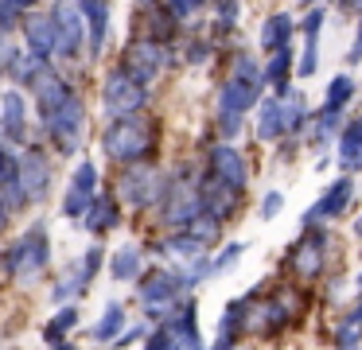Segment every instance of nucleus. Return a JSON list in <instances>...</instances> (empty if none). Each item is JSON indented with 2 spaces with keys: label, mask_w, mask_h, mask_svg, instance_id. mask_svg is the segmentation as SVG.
<instances>
[{
  "label": "nucleus",
  "mask_w": 362,
  "mask_h": 350,
  "mask_svg": "<svg viewBox=\"0 0 362 350\" xmlns=\"http://www.w3.org/2000/svg\"><path fill=\"white\" fill-rule=\"evenodd\" d=\"M261 86H265V78H261V66L253 62V54L238 51L230 78L218 90V136L230 140L242 132V117L261 101Z\"/></svg>",
  "instance_id": "obj_1"
},
{
  "label": "nucleus",
  "mask_w": 362,
  "mask_h": 350,
  "mask_svg": "<svg viewBox=\"0 0 362 350\" xmlns=\"http://www.w3.org/2000/svg\"><path fill=\"white\" fill-rule=\"evenodd\" d=\"M156 144H160L156 121L144 117V113L117 117V121H110L102 132V152H105V160H113L117 168L152 160V156H156Z\"/></svg>",
  "instance_id": "obj_2"
},
{
  "label": "nucleus",
  "mask_w": 362,
  "mask_h": 350,
  "mask_svg": "<svg viewBox=\"0 0 362 350\" xmlns=\"http://www.w3.org/2000/svg\"><path fill=\"white\" fill-rule=\"evenodd\" d=\"M51 269V233L47 222H32L20 238H12L0 249V272L12 284H32Z\"/></svg>",
  "instance_id": "obj_3"
},
{
  "label": "nucleus",
  "mask_w": 362,
  "mask_h": 350,
  "mask_svg": "<svg viewBox=\"0 0 362 350\" xmlns=\"http://www.w3.org/2000/svg\"><path fill=\"white\" fill-rule=\"evenodd\" d=\"M136 300H141L144 315L152 323H168V319L180 311V303L187 300V288H183L180 272L156 264V269H144V276L136 280Z\"/></svg>",
  "instance_id": "obj_4"
},
{
  "label": "nucleus",
  "mask_w": 362,
  "mask_h": 350,
  "mask_svg": "<svg viewBox=\"0 0 362 350\" xmlns=\"http://www.w3.org/2000/svg\"><path fill=\"white\" fill-rule=\"evenodd\" d=\"M164 187H168V175L156 168V163H129V168L117 171V187H113V194H117L121 206H129L133 214H144V210H152L160 199H164Z\"/></svg>",
  "instance_id": "obj_5"
},
{
  "label": "nucleus",
  "mask_w": 362,
  "mask_h": 350,
  "mask_svg": "<svg viewBox=\"0 0 362 350\" xmlns=\"http://www.w3.org/2000/svg\"><path fill=\"white\" fill-rule=\"evenodd\" d=\"M156 214H160V226H164L168 233L183 230V226H191L199 214H203V202H199V183H191L187 171H180V175L168 179L164 199L156 202Z\"/></svg>",
  "instance_id": "obj_6"
},
{
  "label": "nucleus",
  "mask_w": 362,
  "mask_h": 350,
  "mask_svg": "<svg viewBox=\"0 0 362 350\" xmlns=\"http://www.w3.org/2000/svg\"><path fill=\"white\" fill-rule=\"evenodd\" d=\"M82 129H86V105H82L78 93H71V98H66L63 105L43 121V132H47L51 148H55L59 156L78 152L82 148Z\"/></svg>",
  "instance_id": "obj_7"
},
{
  "label": "nucleus",
  "mask_w": 362,
  "mask_h": 350,
  "mask_svg": "<svg viewBox=\"0 0 362 350\" xmlns=\"http://www.w3.org/2000/svg\"><path fill=\"white\" fill-rule=\"evenodd\" d=\"M144 105H148V86H141L136 78H129L121 66L105 74L102 109L110 113V121H117V117H136V113H144Z\"/></svg>",
  "instance_id": "obj_8"
},
{
  "label": "nucleus",
  "mask_w": 362,
  "mask_h": 350,
  "mask_svg": "<svg viewBox=\"0 0 362 350\" xmlns=\"http://www.w3.org/2000/svg\"><path fill=\"white\" fill-rule=\"evenodd\" d=\"M168 62H172L168 47L156 43V39H144V35H136L133 43H125V51H121V70H125L129 78H136L141 86L156 82L168 70Z\"/></svg>",
  "instance_id": "obj_9"
},
{
  "label": "nucleus",
  "mask_w": 362,
  "mask_h": 350,
  "mask_svg": "<svg viewBox=\"0 0 362 350\" xmlns=\"http://www.w3.org/2000/svg\"><path fill=\"white\" fill-rule=\"evenodd\" d=\"M51 23H55V59H78L86 47V20H82L74 0H55L51 4Z\"/></svg>",
  "instance_id": "obj_10"
},
{
  "label": "nucleus",
  "mask_w": 362,
  "mask_h": 350,
  "mask_svg": "<svg viewBox=\"0 0 362 350\" xmlns=\"http://www.w3.org/2000/svg\"><path fill=\"white\" fill-rule=\"evenodd\" d=\"M327 249H331V233L323 226H308L300 233V241L288 249V269L300 280H315L323 272V264H327Z\"/></svg>",
  "instance_id": "obj_11"
},
{
  "label": "nucleus",
  "mask_w": 362,
  "mask_h": 350,
  "mask_svg": "<svg viewBox=\"0 0 362 350\" xmlns=\"http://www.w3.org/2000/svg\"><path fill=\"white\" fill-rule=\"evenodd\" d=\"M16 183H20V191H24L28 202L47 199L51 187H55V168H51L47 152H40L35 144H28L24 152H20V160H16Z\"/></svg>",
  "instance_id": "obj_12"
},
{
  "label": "nucleus",
  "mask_w": 362,
  "mask_h": 350,
  "mask_svg": "<svg viewBox=\"0 0 362 350\" xmlns=\"http://www.w3.org/2000/svg\"><path fill=\"white\" fill-rule=\"evenodd\" d=\"M0 136H4V144L12 148H28L32 140H28V98L24 90H4L0 93Z\"/></svg>",
  "instance_id": "obj_13"
},
{
  "label": "nucleus",
  "mask_w": 362,
  "mask_h": 350,
  "mask_svg": "<svg viewBox=\"0 0 362 350\" xmlns=\"http://www.w3.org/2000/svg\"><path fill=\"white\" fill-rule=\"evenodd\" d=\"M94 194H98V163L94 160H82L78 168H74L71 183H66L63 202H59L63 218H78V222H82V214H86V206H90Z\"/></svg>",
  "instance_id": "obj_14"
},
{
  "label": "nucleus",
  "mask_w": 362,
  "mask_h": 350,
  "mask_svg": "<svg viewBox=\"0 0 362 350\" xmlns=\"http://www.w3.org/2000/svg\"><path fill=\"white\" fill-rule=\"evenodd\" d=\"M206 175H214L218 183H226V187H234L238 194L245 191V183H250L245 156L238 152L234 144H214L211 152H206Z\"/></svg>",
  "instance_id": "obj_15"
},
{
  "label": "nucleus",
  "mask_w": 362,
  "mask_h": 350,
  "mask_svg": "<svg viewBox=\"0 0 362 350\" xmlns=\"http://www.w3.org/2000/svg\"><path fill=\"white\" fill-rule=\"evenodd\" d=\"M199 202H203L206 218H214V222H230V218L238 214V206H242V194H238L234 187L218 183L214 175H203L199 179Z\"/></svg>",
  "instance_id": "obj_16"
},
{
  "label": "nucleus",
  "mask_w": 362,
  "mask_h": 350,
  "mask_svg": "<svg viewBox=\"0 0 362 350\" xmlns=\"http://www.w3.org/2000/svg\"><path fill=\"white\" fill-rule=\"evenodd\" d=\"M20 28H24L28 54H35L43 62L55 59V23H51V12H28Z\"/></svg>",
  "instance_id": "obj_17"
},
{
  "label": "nucleus",
  "mask_w": 362,
  "mask_h": 350,
  "mask_svg": "<svg viewBox=\"0 0 362 350\" xmlns=\"http://www.w3.org/2000/svg\"><path fill=\"white\" fill-rule=\"evenodd\" d=\"M32 93H35V117H40V124H43L59 105H63L66 98H71L74 90L66 86V78L59 74V70H51V66H47V70L40 74V82L32 86Z\"/></svg>",
  "instance_id": "obj_18"
},
{
  "label": "nucleus",
  "mask_w": 362,
  "mask_h": 350,
  "mask_svg": "<svg viewBox=\"0 0 362 350\" xmlns=\"http://www.w3.org/2000/svg\"><path fill=\"white\" fill-rule=\"evenodd\" d=\"M82 226H86L94 238L117 230V226H121V202H117V194H113V191H98L94 199H90L86 214H82Z\"/></svg>",
  "instance_id": "obj_19"
},
{
  "label": "nucleus",
  "mask_w": 362,
  "mask_h": 350,
  "mask_svg": "<svg viewBox=\"0 0 362 350\" xmlns=\"http://www.w3.org/2000/svg\"><path fill=\"white\" fill-rule=\"evenodd\" d=\"M86 20V47L90 54H102L105 51V39H110V0H74Z\"/></svg>",
  "instance_id": "obj_20"
},
{
  "label": "nucleus",
  "mask_w": 362,
  "mask_h": 350,
  "mask_svg": "<svg viewBox=\"0 0 362 350\" xmlns=\"http://www.w3.org/2000/svg\"><path fill=\"white\" fill-rule=\"evenodd\" d=\"M351 194H354V183H351V179H335V183H331L327 191L320 194V202H315V206L304 214V226H315V222H331V218H339L346 206H351Z\"/></svg>",
  "instance_id": "obj_21"
},
{
  "label": "nucleus",
  "mask_w": 362,
  "mask_h": 350,
  "mask_svg": "<svg viewBox=\"0 0 362 350\" xmlns=\"http://www.w3.org/2000/svg\"><path fill=\"white\" fill-rule=\"evenodd\" d=\"M110 261V276L117 280V284H129V280H141L144 276V253L136 245H121L113 257H105Z\"/></svg>",
  "instance_id": "obj_22"
},
{
  "label": "nucleus",
  "mask_w": 362,
  "mask_h": 350,
  "mask_svg": "<svg viewBox=\"0 0 362 350\" xmlns=\"http://www.w3.org/2000/svg\"><path fill=\"white\" fill-rule=\"evenodd\" d=\"M125 327H129L125 303L110 300V303H105V311H102V319H98V323L90 327V339H94V342H102V346H110V342L117 339V334L125 331Z\"/></svg>",
  "instance_id": "obj_23"
},
{
  "label": "nucleus",
  "mask_w": 362,
  "mask_h": 350,
  "mask_svg": "<svg viewBox=\"0 0 362 350\" xmlns=\"http://www.w3.org/2000/svg\"><path fill=\"white\" fill-rule=\"evenodd\" d=\"M292 16L288 12H273L265 23H261V47H265L269 54H276V51H284L288 47V39H292Z\"/></svg>",
  "instance_id": "obj_24"
},
{
  "label": "nucleus",
  "mask_w": 362,
  "mask_h": 350,
  "mask_svg": "<svg viewBox=\"0 0 362 350\" xmlns=\"http://www.w3.org/2000/svg\"><path fill=\"white\" fill-rule=\"evenodd\" d=\"M257 136H261V140H281V136H288V132H284V105H281V98L257 101Z\"/></svg>",
  "instance_id": "obj_25"
},
{
  "label": "nucleus",
  "mask_w": 362,
  "mask_h": 350,
  "mask_svg": "<svg viewBox=\"0 0 362 350\" xmlns=\"http://www.w3.org/2000/svg\"><path fill=\"white\" fill-rule=\"evenodd\" d=\"M339 168H346V171L362 168V117L346 124L343 136H339Z\"/></svg>",
  "instance_id": "obj_26"
},
{
  "label": "nucleus",
  "mask_w": 362,
  "mask_h": 350,
  "mask_svg": "<svg viewBox=\"0 0 362 350\" xmlns=\"http://www.w3.org/2000/svg\"><path fill=\"white\" fill-rule=\"evenodd\" d=\"M43 70H47V62H43V59H35V54L20 51L16 62H12V70H8V78L16 82V90H32V86L40 82Z\"/></svg>",
  "instance_id": "obj_27"
},
{
  "label": "nucleus",
  "mask_w": 362,
  "mask_h": 350,
  "mask_svg": "<svg viewBox=\"0 0 362 350\" xmlns=\"http://www.w3.org/2000/svg\"><path fill=\"white\" fill-rule=\"evenodd\" d=\"M78 308H74V303H63V308L55 311V315H51V323L43 327V339L51 342V346H55V342H66V334L74 331V327H78Z\"/></svg>",
  "instance_id": "obj_28"
},
{
  "label": "nucleus",
  "mask_w": 362,
  "mask_h": 350,
  "mask_svg": "<svg viewBox=\"0 0 362 350\" xmlns=\"http://www.w3.org/2000/svg\"><path fill=\"white\" fill-rule=\"evenodd\" d=\"M331 342H335V350H358V342H362V308H354L351 315L331 331Z\"/></svg>",
  "instance_id": "obj_29"
},
{
  "label": "nucleus",
  "mask_w": 362,
  "mask_h": 350,
  "mask_svg": "<svg viewBox=\"0 0 362 350\" xmlns=\"http://www.w3.org/2000/svg\"><path fill=\"white\" fill-rule=\"evenodd\" d=\"M288 74H292V51L284 47V51H276L273 59H269V66L261 70V78H265L276 93H288Z\"/></svg>",
  "instance_id": "obj_30"
},
{
  "label": "nucleus",
  "mask_w": 362,
  "mask_h": 350,
  "mask_svg": "<svg viewBox=\"0 0 362 350\" xmlns=\"http://www.w3.org/2000/svg\"><path fill=\"white\" fill-rule=\"evenodd\" d=\"M102 264H105V249H102V241H94V245L82 253L78 269H74V280H78L82 292H90V284H94V276L102 272Z\"/></svg>",
  "instance_id": "obj_31"
},
{
  "label": "nucleus",
  "mask_w": 362,
  "mask_h": 350,
  "mask_svg": "<svg viewBox=\"0 0 362 350\" xmlns=\"http://www.w3.org/2000/svg\"><path fill=\"white\" fill-rule=\"evenodd\" d=\"M183 233H187L195 245H203L206 253H211L214 245H218V238H222V222H214V218H206V214H199L191 226H183Z\"/></svg>",
  "instance_id": "obj_32"
},
{
  "label": "nucleus",
  "mask_w": 362,
  "mask_h": 350,
  "mask_svg": "<svg viewBox=\"0 0 362 350\" xmlns=\"http://www.w3.org/2000/svg\"><path fill=\"white\" fill-rule=\"evenodd\" d=\"M339 124H343V109H327V105H323L320 113L312 117V136H308V140H312L315 148H323V144L331 140V132L339 129Z\"/></svg>",
  "instance_id": "obj_33"
},
{
  "label": "nucleus",
  "mask_w": 362,
  "mask_h": 350,
  "mask_svg": "<svg viewBox=\"0 0 362 350\" xmlns=\"http://www.w3.org/2000/svg\"><path fill=\"white\" fill-rule=\"evenodd\" d=\"M351 98H354V82H351L346 74H339V78H331V86H327V101H323V105H327V109H343Z\"/></svg>",
  "instance_id": "obj_34"
},
{
  "label": "nucleus",
  "mask_w": 362,
  "mask_h": 350,
  "mask_svg": "<svg viewBox=\"0 0 362 350\" xmlns=\"http://www.w3.org/2000/svg\"><path fill=\"white\" fill-rule=\"evenodd\" d=\"M24 16H28L24 0H0V31H8L12 35V28H20Z\"/></svg>",
  "instance_id": "obj_35"
},
{
  "label": "nucleus",
  "mask_w": 362,
  "mask_h": 350,
  "mask_svg": "<svg viewBox=\"0 0 362 350\" xmlns=\"http://www.w3.org/2000/svg\"><path fill=\"white\" fill-rule=\"evenodd\" d=\"M242 253H245V245H242V241H230V245H226V249H222V253L211 261V276H218V272L234 269V264H238V257H242Z\"/></svg>",
  "instance_id": "obj_36"
},
{
  "label": "nucleus",
  "mask_w": 362,
  "mask_h": 350,
  "mask_svg": "<svg viewBox=\"0 0 362 350\" xmlns=\"http://www.w3.org/2000/svg\"><path fill=\"white\" fill-rule=\"evenodd\" d=\"M203 4L206 0H164V12L180 23V20H191L195 12H203Z\"/></svg>",
  "instance_id": "obj_37"
},
{
  "label": "nucleus",
  "mask_w": 362,
  "mask_h": 350,
  "mask_svg": "<svg viewBox=\"0 0 362 350\" xmlns=\"http://www.w3.org/2000/svg\"><path fill=\"white\" fill-rule=\"evenodd\" d=\"M16 160H20V152L12 144H4V136H0V187L16 179Z\"/></svg>",
  "instance_id": "obj_38"
},
{
  "label": "nucleus",
  "mask_w": 362,
  "mask_h": 350,
  "mask_svg": "<svg viewBox=\"0 0 362 350\" xmlns=\"http://www.w3.org/2000/svg\"><path fill=\"white\" fill-rule=\"evenodd\" d=\"M74 296H82V288H78V280H74V272H71V276H63L55 288H51V300H55L59 308H63V303H71Z\"/></svg>",
  "instance_id": "obj_39"
},
{
  "label": "nucleus",
  "mask_w": 362,
  "mask_h": 350,
  "mask_svg": "<svg viewBox=\"0 0 362 350\" xmlns=\"http://www.w3.org/2000/svg\"><path fill=\"white\" fill-rule=\"evenodd\" d=\"M214 20H218V31H230L238 23V0H214Z\"/></svg>",
  "instance_id": "obj_40"
},
{
  "label": "nucleus",
  "mask_w": 362,
  "mask_h": 350,
  "mask_svg": "<svg viewBox=\"0 0 362 350\" xmlns=\"http://www.w3.org/2000/svg\"><path fill=\"white\" fill-rule=\"evenodd\" d=\"M16 54H20L16 39H12L8 31H0V74H8V70H12V62H16Z\"/></svg>",
  "instance_id": "obj_41"
},
{
  "label": "nucleus",
  "mask_w": 362,
  "mask_h": 350,
  "mask_svg": "<svg viewBox=\"0 0 362 350\" xmlns=\"http://www.w3.org/2000/svg\"><path fill=\"white\" fill-rule=\"evenodd\" d=\"M281 206H284V194L281 191H269L265 199H261V218H276V214H281Z\"/></svg>",
  "instance_id": "obj_42"
},
{
  "label": "nucleus",
  "mask_w": 362,
  "mask_h": 350,
  "mask_svg": "<svg viewBox=\"0 0 362 350\" xmlns=\"http://www.w3.org/2000/svg\"><path fill=\"white\" fill-rule=\"evenodd\" d=\"M136 339H144V323H136V327H125V331H121L117 339L110 342V346H113V350H125L129 342H136Z\"/></svg>",
  "instance_id": "obj_43"
},
{
  "label": "nucleus",
  "mask_w": 362,
  "mask_h": 350,
  "mask_svg": "<svg viewBox=\"0 0 362 350\" xmlns=\"http://www.w3.org/2000/svg\"><path fill=\"white\" fill-rule=\"evenodd\" d=\"M320 23H323V8H312V12L300 20V28H304V35H320Z\"/></svg>",
  "instance_id": "obj_44"
},
{
  "label": "nucleus",
  "mask_w": 362,
  "mask_h": 350,
  "mask_svg": "<svg viewBox=\"0 0 362 350\" xmlns=\"http://www.w3.org/2000/svg\"><path fill=\"white\" fill-rule=\"evenodd\" d=\"M206 54H211V43H203V39H199V43H191V47H187V62H203Z\"/></svg>",
  "instance_id": "obj_45"
},
{
  "label": "nucleus",
  "mask_w": 362,
  "mask_h": 350,
  "mask_svg": "<svg viewBox=\"0 0 362 350\" xmlns=\"http://www.w3.org/2000/svg\"><path fill=\"white\" fill-rule=\"evenodd\" d=\"M12 218H16V214H12V210L4 206V199H0V233H8V230H12Z\"/></svg>",
  "instance_id": "obj_46"
},
{
  "label": "nucleus",
  "mask_w": 362,
  "mask_h": 350,
  "mask_svg": "<svg viewBox=\"0 0 362 350\" xmlns=\"http://www.w3.org/2000/svg\"><path fill=\"white\" fill-rule=\"evenodd\" d=\"M234 346H238V342H230V339H218V342H214L211 350H234Z\"/></svg>",
  "instance_id": "obj_47"
},
{
  "label": "nucleus",
  "mask_w": 362,
  "mask_h": 350,
  "mask_svg": "<svg viewBox=\"0 0 362 350\" xmlns=\"http://www.w3.org/2000/svg\"><path fill=\"white\" fill-rule=\"evenodd\" d=\"M51 350H78V346H74V342L66 339V342H55V346H51Z\"/></svg>",
  "instance_id": "obj_48"
},
{
  "label": "nucleus",
  "mask_w": 362,
  "mask_h": 350,
  "mask_svg": "<svg viewBox=\"0 0 362 350\" xmlns=\"http://www.w3.org/2000/svg\"><path fill=\"white\" fill-rule=\"evenodd\" d=\"M354 308H362V276H358V303H354Z\"/></svg>",
  "instance_id": "obj_49"
},
{
  "label": "nucleus",
  "mask_w": 362,
  "mask_h": 350,
  "mask_svg": "<svg viewBox=\"0 0 362 350\" xmlns=\"http://www.w3.org/2000/svg\"><path fill=\"white\" fill-rule=\"evenodd\" d=\"M354 233H358V238H362V218H358V222H354Z\"/></svg>",
  "instance_id": "obj_50"
},
{
  "label": "nucleus",
  "mask_w": 362,
  "mask_h": 350,
  "mask_svg": "<svg viewBox=\"0 0 362 350\" xmlns=\"http://www.w3.org/2000/svg\"><path fill=\"white\" fill-rule=\"evenodd\" d=\"M35 4H40V0H24V8H35Z\"/></svg>",
  "instance_id": "obj_51"
},
{
  "label": "nucleus",
  "mask_w": 362,
  "mask_h": 350,
  "mask_svg": "<svg viewBox=\"0 0 362 350\" xmlns=\"http://www.w3.org/2000/svg\"><path fill=\"white\" fill-rule=\"evenodd\" d=\"M141 4H152V0H141Z\"/></svg>",
  "instance_id": "obj_52"
},
{
  "label": "nucleus",
  "mask_w": 362,
  "mask_h": 350,
  "mask_svg": "<svg viewBox=\"0 0 362 350\" xmlns=\"http://www.w3.org/2000/svg\"><path fill=\"white\" fill-rule=\"evenodd\" d=\"M358 350H362V346H358Z\"/></svg>",
  "instance_id": "obj_53"
}]
</instances>
